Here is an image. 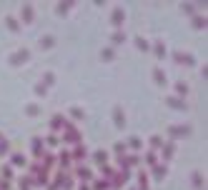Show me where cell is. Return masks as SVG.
<instances>
[{
	"instance_id": "cell-1",
	"label": "cell",
	"mask_w": 208,
	"mask_h": 190,
	"mask_svg": "<svg viewBox=\"0 0 208 190\" xmlns=\"http://www.w3.org/2000/svg\"><path fill=\"white\" fill-rule=\"evenodd\" d=\"M120 20H123V13H115V15H113V23L120 25Z\"/></svg>"
},
{
	"instance_id": "cell-2",
	"label": "cell",
	"mask_w": 208,
	"mask_h": 190,
	"mask_svg": "<svg viewBox=\"0 0 208 190\" xmlns=\"http://www.w3.org/2000/svg\"><path fill=\"white\" fill-rule=\"evenodd\" d=\"M156 80H158V83H165V78H163V73H161V70H156Z\"/></svg>"
}]
</instances>
